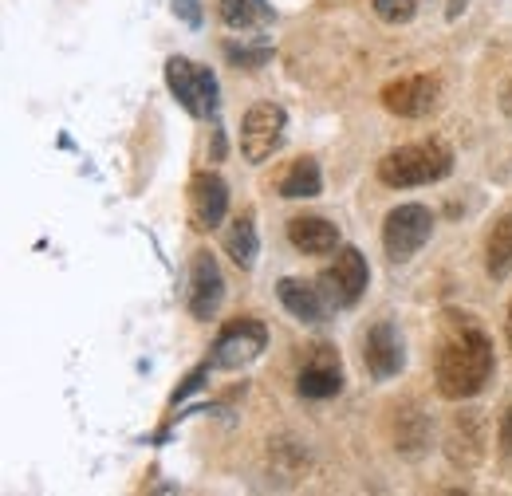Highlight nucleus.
I'll list each match as a JSON object with an SVG mask.
<instances>
[{
    "mask_svg": "<svg viewBox=\"0 0 512 496\" xmlns=\"http://www.w3.org/2000/svg\"><path fill=\"white\" fill-rule=\"evenodd\" d=\"M438 390L449 402H465L481 394L493 378V339L481 331L477 319L469 315H446V331L438 339V359H434Z\"/></svg>",
    "mask_w": 512,
    "mask_h": 496,
    "instance_id": "obj_1",
    "label": "nucleus"
},
{
    "mask_svg": "<svg viewBox=\"0 0 512 496\" xmlns=\"http://www.w3.org/2000/svg\"><path fill=\"white\" fill-rule=\"evenodd\" d=\"M449 170H453V150L442 138H422L386 154L379 162V182L390 189H418L442 182Z\"/></svg>",
    "mask_w": 512,
    "mask_h": 496,
    "instance_id": "obj_2",
    "label": "nucleus"
},
{
    "mask_svg": "<svg viewBox=\"0 0 512 496\" xmlns=\"http://www.w3.org/2000/svg\"><path fill=\"white\" fill-rule=\"evenodd\" d=\"M430 237H434V213L426 205H398L386 213L383 248L394 264H406L414 252L430 245Z\"/></svg>",
    "mask_w": 512,
    "mask_h": 496,
    "instance_id": "obj_3",
    "label": "nucleus"
},
{
    "mask_svg": "<svg viewBox=\"0 0 512 496\" xmlns=\"http://www.w3.org/2000/svg\"><path fill=\"white\" fill-rule=\"evenodd\" d=\"M268 347V327L260 319H229L221 331H217V343H213V367L221 371H241L256 363Z\"/></svg>",
    "mask_w": 512,
    "mask_h": 496,
    "instance_id": "obj_4",
    "label": "nucleus"
},
{
    "mask_svg": "<svg viewBox=\"0 0 512 496\" xmlns=\"http://www.w3.org/2000/svg\"><path fill=\"white\" fill-rule=\"evenodd\" d=\"M284 130H288V115H284V107L280 103H253L249 111H245V119H241V154H245V162H268L276 150H280V142H284Z\"/></svg>",
    "mask_w": 512,
    "mask_h": 496,
    "instance_id": "obj_5",
    "label": "nucleus"
},
{
    "mask_svg": "<svg viewBox=\"0 0 512 496\" xmlns=\"http://www.w3.org/2000/svg\"><path fill=\"white\" fill-rule=\"evenodd\" d=\"M166 83L174 91V99L190 111L193 119H209L213 107H217V79L209 67L190 63L186 56H174L166 60Z\"/></svg>",
    "mask_w": 512,
    "mask_h": 496,
    "instance_id": "obj_6",
    "label": "nucleus"
},
{
    "mask_svg": "<svg viewBox=\"0 0 512 496\" xmlns=\"http://www.w3.org/2000/svg\"><path fill=\"white\" fill-rule=\"evenodd\" d=\"M367 280H371V272H367L363 252H359V248H339L335 264L323 268L316 288L323 292L327 308H351V304H359V296L367 292Z\"/></svg>",
    "mask_w": 512,
    "mask_h": 496,
    "instance_id": "obj_7",
    "label": "nucleus"
},
{
    "mask_svg": "<svg viewBox=\"0 0 512 496\" xmlns=\"http://www.w3.org/2000/svg\"><path fill=\"white\" fill-rule=\"evenodd\" d=\"M442 87L430 75H410V79H394L383 87V107L398 119H422L438 107Z\"/></svg>",
    "mask_w": 512,
    "mask_h": 496,
    "instance_id": "obj_8",
    "label": "nucleus"
},
{
    "mask_svg": "<svg viewBox=\"0 0 512 496\" xmlns=\"http://www.w3.org/2000/svg\"><path fill=\"white\" fill-rule=\"evenodd\" d=\"M221 300H225V276H221V268H217V260H213L209 252H197V256H193V268H190L193 319L209 323V319L217 315V308H221Z\"/></svg>",
    "mask_w": 512,
    "mask_h": 496,
    "instance_id": "obj_9",
    "label": "nucleus"
},
{
    "mask_svg": "<svg viewBox=\"0 0 512 496\" xmlns=\"http://www.w3.org/2000/svg\"><path fill=\"white\" fill-rule=\"evenodd\" d=\"M229 209V186L217 174H197L190 186V221L197 233H209L225 221Z\"/></svg>",
    "mask_w": 512,
    "mask_h": 496,
    "instance_id": "obj_10",
    "label": "nucleus"
},
{
    "mask_svg": "<svg viewBox=\"0 0 512 496\" xmlns=\"http://www.w3.org/2000/svg\"><path fill=\"white\" fill-rule=\"evenodd\" d=\"M363 363L375 378H390L402 371V335L394 323H375L363 339Z\"/></svg>",
    "mask_w": 512,
    "mask_h": 496,
    "instance_id": "obj_11",
    "label": "nucleus"
},
{
    "mask_svg": "<svg viewBox=\"0 0 512 496\" xmlns=\"http://www.w3.org/2000/svg\"><path fill=\"white\" fill-rule=\"evenodd\" d=\"M296 390L304 398H335L343 390V367L335 359V351H312V359L300 367V378H296Z\"/></svg>",
    "mask_w": 512,
    "mask_h": 496,
    "instance_id": "obj_12",
    "label": "nucleus"
},
{
    "mask_svg": "<svg viewBox=\"0 0 512 496\" xmlns=\"http://www.w3.org/2000/svg\"><path fill=\"white\" fill-rule=\"evenodd\" d=\"M288 241L304 256H327L339 248V229L323 217H296V221H288Z\"/></svg>",
    "mask_w": 512,
    "mask_h": 496,
    "instance_id": "obj_13",
    "label": "nucleus"
},
{
    "mask_svg": "<svg viewBox=\"0 0 512 496\" xmlns=\"http://www.w3.org/2000/svg\"><path fill=\"white\" fill-rule=\"evenodd\" d=\"M276 296H280V304L292 311L296 319H304V323H320L323 315H327V300H323V292H316L312 284H304V280H280L276 284Z\"/></svg>",
    "mask_w": 512,
    "mask_h": 496,
    "instance_id": "obj_14",
    "label": "nucleus"
},
{
    "mask_svg": "<svg viewBox=\"0 0 512 496\" xmlns=\"http://www.w3.org/2000/svg\"><path fill=\"white\" fill-rule=\"evenodd\" d=\"M485 272L493 280H505L512 272V209H505L485 241Z\"/></svg>",
    "mask_w": 512,
    "mask_h": 496,
    "instance_id": "obj_15",
    "label": "nucleus"
},
{
    "mask_svg": "<svg viewBox=\"0 0 512 496\" xmlns=\"http://www.w3.org/2000/svg\"><path fill=\"white\" fill-rule=\"evenodd\" d=\"M225 252L233 256V264L241 272H249L256 264V252H260V241H256V225H253V213H241L229 221L225 229Z\"/></svg>",
    "mask_w": 512,
    "mask_h": 496,
    "instance_id": "obj_16",
    "label": "nucleus"
},
{
    "mask_svg": "<svg viewBox=\"0 0 512 496\" xmlns=\"http://www.w3.org/2000/svg\"><path fill=\"white\" fill-rule=\"evenodd\" d=\"M323 189V174L316 166V158H300L288 166L284 182H280V197L284 201H304V197H320Z\"/></svg>",
    "mask_w": 512,
    "mask_h": 496,
    "instance_id": "obj_17",
    "label": "nucleus"
},
{
    "mask_svg": "<svg viewBox=\"0 0 512 496\" xmlns=\"http://www.w3.org/2000/svg\"><path fill=\"white\" fill-rule=\"evenodd\" d=\"M217 16H221V24H229V28H264V24H272V8H268V0H217Z\"/></svg>",
    "mask_w": 512,
    "mask_h": 496,
    "instance_id": "obj_18",
    "label": "nucleus"
},
{
    "mask_svg": "<svg viewBox=\"0 0 512 496\" xmlns=\"http://www.w3.org/2000/svg\"><path fill=\"white\" fill-rule=\"evenodd\" d=\"M418 12V0H375V16L383 24H410Z\"/></svg>",
    "mask_w": 512,
    "mask_h": 496,
    "instance_id": "obj_19",
    "label": "nucleus"
},
{
    "mask_svg": "<svg viewBox=\"0 0 512 496\" xmlns=\"http://www.w3.org/2000/svg\"><path fill=\"white\" fill-rule=\"evenodd\" d=\"M225 56H229V63L253 71V67L272 60V48H268V44H260V48H249V44H225Z\"/></svg>",
    "mask_w": 512,
    "mask_h": 496,
    "instance_id": "obj_20",
    "label": "nucleus"
},
{
    "mask_svg": "<svg viewBox=\"0 0 512 496\" xmlns=\"http://www.w3.org/2000/svg\"><path fill=\"white\" fill-rule=\"evenodd\" d=\"M174 12L190 24V28H197L201 24V0H174Z\"/></svg>",
    "mask_w": 512,
    "mask_h": 496,
    "instance_id": "obj_21",
    "label": "nucleus"
},
{
    "mask_svg": "<svg viewBox=\"0 0 512 496\" xmlns=\"http://www.w3.org/2000/svg\"><path fill=\"white\" fill-rule=\"evenodd\" d=\"M205 378H209V367H197V371H193L190 378H186V382L178 386V394H174V402H182V398H190L193 390H201V382H205Z\"/></svg>",
    "mask_w": 512,
    "mask_h": 496,
    "instance_id": "obj_22",
    "label": "nucleus"
},
{
    "mask_svg": "<svg viewBox=\"0 0 512 496\" xmlns=\"http://www.w3.org/2000/svg\"><path fill=\"white\" fill-rule=\"evenodd\" d=\"M501 441H505V449L512 453V406L505 410V422H501Z\"/></svg>",
    "mask_w": 512,
    "mask_h": 496,
    "instance_id": "obj_23",
    "label": "nucleus"
},
{
    "mask_svg": "<svg viewBox=\"0 0 512 496\" xmlns=\"http://www.w3.org/2000/svg\"><path fill=\"white\" fill-rule=\"evenodd\" d=\"M501 111L512 119V75L505 79V87H501Z\"/></svg>",
    "mask_w": 512,
    "mask_h": 496,
    "instance_id": "obj_24",
    "label": "nucleus"
},
{
    "mask_svg": "<svg viewBox=\"0 0 512 496\" xmlns=\"http://www.w3.org/2000/svg\"><path fill=\"white\" fill-rule=\"evenodd\" d=\"M465 8H469V0H449L446 16H449V20H457V16H461V12H465Z\"/></svg>",
    "mask_w": 512,
    "mask_h": 496,
    "instance_id": "obj_25",
    "label": "nucleus"
},
{
    "mask_svg": "<svg viewBox=\"0 0 512 496\" xmlns=\"http://www.w3.org/2000/svg\"><path fill=\"white\" fill-rule=\"evenodd\" d=\"M509 347H512V308H509Z\"/></svg>",
    "mask_w": 512,
    "mask_h": 496,
    "instance_id": "obj_26",
    "label": "nucleus"
}]
</instances>
